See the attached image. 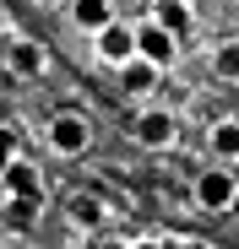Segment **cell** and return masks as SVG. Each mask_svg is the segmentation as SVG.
Wrapping results in <instances>:
<instances>
[{
  "mask_svg": "<svg viewBox=\"0 0 239 249\" xmlns=\"http://www.w3.org/2000/svg\"><path fill=\"white\" fill-rule=\"evenodd\" d=\"M234 195H239V174H234V162H212V168H201V174H196V184H190L196 212H212V217L228 212Z\"/></svg>",
  "mask_w": 239,
  "mask_h": 249,
  "instance_id": "1",
  "label": "cell"
},
{
  "mask_svg": "<svg viewBox=\"0 0 239 249\" xmlns=\"http://www.w3.org/2000/svg\"><path fill=\"white\" fill-rule=\"evenodd\" d=\"M131 130H136V141L147 152H169V146H179V114L163 108V103H141V114H136Z\"/></svg>",
  "mask_w": 239,
  "mask_h": 249,
  "instance_id": "2",
  "label": "cell"
},
{
  "mask_svg": "<svg viewBox=\"0 0 239 249\" xmlns=\"http://www.w3.org/2000/svg\"><path fill=\"white\" fill-rule=\"evenodd\" d=\"M49 152L55 157H82L87 146H93V124H87V114H76V108H60L55 119H49Z\"/></svg>",
  "mask_w": 239,
  "mask_h": 249,
  "instance_id": "3",
  "label": "cell"
},
{
  "mask_svg": "<svg viewBox=\"0 0 239 249\" xmlns=\"http://www.w3.org/2000/svg\"><path fill=\"white\" fill-rule=\"evenodd\" d=\"M93 54L109 65V71H120L125 60H136V22H109V27H98L93 33Z\"/></svg>",
  "mask_w": 239,
  "mask_h": 249,
  "instance_id": "4",
  "label": "cell"
},
{
  "mask_svg": "<svg viewBox=\"0 0 239 249\" xmlns=\"http://www.w3.org/2000/svg\"><path fill=\"white\" fill-rule=\"evenodd\" d=\"M136 54L152 60L158 71H169V65L179 60V38H174L163 22H152V17H147V22H136Z\"/></svg>",
  "mask_w": 239,
  "mask_h": 249,
  "instance_id": "5",
  "label": "cell"
},
{
  "mask_svg": "<svg viewBox=\"0 0 239 249\" xmlns=\"http://www.w3.org/2000/svg\"><path fill=\"white\" fill-rule=\"evenodd\" d=\"M65 222L82 228V233H103V222H109V200H98L93 190L65 195Z\"/></svg>",
  "mask_w": 239,
  "mask_h": 249,
  "instance_id": "6",
  "label": "cell"
},
{
  "mask_svg": "<svg viewBox=\"0 0 239 249\" xmlns=\"http://www.w3.org/2000/svg\"><path fill=\"white\" fill-rule=\"evenodd\" d=\"M120 87H125V98H136V103H147L158 87H163V71H158L152 60H125V65H120Z\"/></svg>",
  "mask_w": 239,
  "mask_h": 249,
  "instance_id": "7",
  "label": "cell"
},
{
  "mask_svg": "<svg viewBox=\"0 0 239 249\" xmlns=\"http://www.w3.org/2000/svg\"><path fill=\"white\" fill-rule=\"evenodd\" d=\"M0 184H6V195L22 200V206H38V200H44V179H38V168H33L27 157H17L11 168L0 174Z\"/></svg>",
  "mask_w": 239,
  "mask_h": 249,
  "instance_id": "8",
  "label": "cell"
},
{
  "mask_svg": "<svg viewBox=\"0 0 239 249\" xmlns=\"http://www.w3.org/2000/svg\"><path fill=\"white\" fill-rule=\"evenodd\" d=\"M207 152L218 162H239V114H218L207 124Z\"/></svg>",
  "mask_w": 239,
  "mask_h": 249,
  "instance_id": "9",
  "label": "cell"
},
{
  "mask_svg": "<svg viewBox=\"0 0 239 249\" xmlns=\"http://www.w3.org/2000/svg\"><path fill=\"white\" fill-rule=\"evenodd\" d=\"M6 65H11L17 76H44V71H49V49L38 44V38H11Z\"/></svg>",
  "mask_w": 239,
  "mask_h": 249,
  "instance_id": "10",
  "label": "cell"
},
{
  "mask_svg": "<svg viewBox=\"0 0 239 249\" xmlns=\"http://www.w3.org/2000/svg\"><path fill=\"white\" fill-rule=\"evenodd\" d=\"M152 22H163L174 38H185V33L196 27V6H190V0H158V6H152Z\"/></svg>",
  "mask_w": 239,
  "mask_h": 249,
  "instance_id": "11",
  "label": "cell"
},
{
  "mask_svg": "<svg viewBox=\"0 0 239 249\" xmlns=\"http://www.w3.org/2000/svg\"><path fill=\"white\" fill-rule=\"evenodd\" d=\"M71 22L82 33H98L114 22V0H71Z\"/></svg>",
  "mask_w": 239,
  "mask_h": 249,
  "instance_id": "12",
  "label": "cell"
},
{
  "mask_svg": "<svg viewBox=\"0 0 239 249\" xmlns=\"http://www.w3.org/2000/svg\"><path fill=\"white\" fill-rule=\"evenodd\" d=\"M212 71H218L223 81H239V38H228V44L212 49Z\"/></svg>",
  "mask_w": 239,
  "mask_h": 249,
  "instance_id": "13",
  "label": "cell"
},
{
  "mask_svg": "<svg viewBox=\"0 0 239 249\" xmlns=\"http://www.w3.org/2000/svg\"><path fill=\"white\" fill-rule=\"evenodd\" d=\"M17 157H22V152H17V130H11V124H0V174H6Z\"/></svg>",
  "mask_w": 239,
  "mask_h": 249,
  "instance_id": "14",
  "label": "cell"
},
{
  "mask_svg": "<svg viewBox=\"0 0 239 249\" xmlns=\"http://www.w3.org/2000/svg\"><path fill=\"white\" fill-rule=\"evenodd\" d=\"M228 217H234V222H239V195H234V206H228Z\"/></svg>",
  "mask_w": 239,
  "mask_h": 249,
  "instance_id": "15",
  "label": "cell"
}]
</instances>
